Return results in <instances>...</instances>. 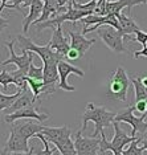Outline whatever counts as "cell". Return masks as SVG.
Masks as SVG:
<instances>
[{
  "instance_id": "3",
  "label": "cell",
  "mask_w": 147,
  "mask_h": 155,
  "mask_svg": "<svg viewBox=\"0 0 147 155\" xmlns=\"http://www.w3.org/2000/svg\"><path fill=\"white\" fill-rule=\"evenodd\" d=\"M113 127H114V135H113V139L111 142L106 139V135L105 133H101V143H100V147H101V153L102 154H106V151H113L114 153H122L125 149L126 144H130L132 140H135L136 138L132 135H127L123 130L119 127V122L114 121L113 123Z\"/></svg>"
},
{
  "instance_id": "23",
  "label": "cell",
  "mask_w": 147,
  "mask_h": 155,
  "mask_svg": "<svg viewBox=\"0 0 147 155\" xmlns=\"http://www.w3.org/2000/svg\"><path fill=\"white\" fill-rule=\"evenodd\" d=\"M142 139H143V137L141 135L139 138H136L135 140H132V142L130 143V146H129L126 150L122 151V155H143L145 147H143V146L139 147L138 146L139 143H142Z\"/></svg>"
},
{
  "instance_id": "22",
  "label": "cell",
  "mask_w": 147,
  "mask_h": 155,
  "mask_svg": "<svg viewBox=\"0 0 147 155\" xmlns=\"http://www.w3.org/2000/svg\"><path fill=\"white\" fill-rule=\"evenodd\" d=\"M56 149L61 153V155H77V151H76V144L72 140V138H68L62 142L54 144Z\"/></svg>"
},
{
  "instance_id": "6",
  "label": "cell",
  "mask_w": 147,
  "mask_h": 155,
  "mask_svg": "<svg viewBox=\"0 0 147 155\" xmlns=\"http://www.w3.org/2000/svg\"><path fill=\"white\" fill-rule=\"evenodd\" d=\"M134 110H135L134 106H130V107L125 109L123 111L118 113V114L115 115L114 121L129 123V125L131 126V135L132 137H135L136 133H139L143 137V134L147 131V122L145 121L146 114H142L141 117H135Z\"/></svg>"
},
{
  "instance_id": "5",
  "label": "cell",
  "mask_w": 147,
  "mask_h": 155,
  "mask_svg": "<svg viewBox=\"0 0 147 155\" xmlns=\"http://www.w3.org/2000/svg\"><path fill=\"white\" fill-rule=\"evenodd\" d=\"M98 36L109 47L114 53H125L126 48L123 44V33L111 25H102L98 28Z\"/></svg>"
},
{
  "instance_id": "35",
  "label": "cell",
  "mask_w": 147,
  "mask_h": 155,
  "mask_svg": "<svg viewBox=\"0 0 147 155\" xmlns=\"http://www.w3.org/2000/svg\"><path fill=\"white\" fill-rule=\"evenodd\" d=\"M141 81H142V84L147 87V74L146 76H141Z\"/></svg>"
},
{
  "instance_id": "36",
  "label": "cell",
  "mask_w": 147,
  "mask_h": 155,
  "mask_svg": "<svg viewBox=\"0 0 147 155\" xmlns=\"http://www.w3.org/2000/svg\"><path fill=\"white\" fill-rule=\"evenodd\" d=\"M142 146L145 147V150H147V139H146V140H143V139H142Z\"/></svg>"
},
{
  "instance_id": "7",
  "label": "cell",
  "mask_w": 147,
  "mask_h": 155,
  "mask_svg": "<svg viewBox=\"0 0 147 155\" xmlns=\"http://www.w3.org/2000/svg\"><path fill=\"white\" fill-rule=\"evenodd\" d=\"M100 143L101 138L97 139L93 138V137H83L81 129L76 133L74 144L77 155H102Z\"/></svg>"
},
{
  "instance_id": "40",
  "label": "cell",
  "mask_w": 147,
  "mask_h": 155,
  "mask_svg": "<svg viewBox=\"0 0 147 155\" xmlns=\"http://www.w3.org/2000/svg\"><path fill=\"white\" fill-rule=\"evenodd\" d=\"M146 5H147V3H146Z\"/></svg>"
},
{
  "instance_id": "34",
  "label": "cell",
  "mask_w": 147,
  "mask_h": 155,
  "mask_svg": "<svg viewBox=\"0 0 147 155\" xmlns=\"http://www.w3.org/2000/svg\"><path fill=\"white\" fill-rule=\"evenodd\" d=\"M7 2H11V0H2V5H0V12H4V7L7 5Z\"/></svg>"
},
{
  "instance_id": "9",
  "label": "cell",
  "mask_w": 147,
  "mask_h": 155,
  "mask_svg": "<svg viewBox=\"0 0 147 155\" xmlns=\"http://www.w3.org/2000/svg\"><path fill=\"white\" fill-rule=\"evenodd\" d=\"M58 74H60V81H58L60 89L65 90V91H74L76 87L68 84V77L70 74H76L77 77H80V78H83L85 73H83V70L73 66L72 64H69L68 61H65V60H60V61H58Z\"/></svg>"
},
{
  "instance_id": "39",
  "label": "cell",
  "mask_w": 147,
  "mask_h": 155,
  "mask_svg": "<svg viewBox=\"0 0 147 155\" xmlns=\"http://www.w3.org/2000/svg\"><path fill=\"white\" fill-rule=\"evenodd\" d=\"M145 2H146V3H147V0H145Z\"/></svg>"
},
{
  "instance_id": "31",
  "label": "cell",
  "mask_w": 147,
  "mask_h": 155,
  "mask_svg": "<svg viewBox=\"0 0 147 155\" xmlns=\"http://www.w3.org/2000/svg\"><path fill=\"white\" fill-rule=\"evenodd\" d=\"M134 57H135V58H139V57H146V58H147V45H146V47H143L141 51L135 52V53H134Z\"/></svg>"
},
{
  "instance_id": "12",
  "label": "cell",
  "mask_w": 147,
  "mask_h": 155,
  "mask_svg": "<svg viewBox=\"0 0 147 155\" xmlns=\"http://www.w3.org/2000/svg\"><path fill=\"white\" fill-rule=\"evenodd\" d=\"M138 4H146L145 0H115V2H111V0H107L106 5H105V12L103 16L106 15H115L118 17L119 13H122L125 8H127V11H131V8L134 5Z\"/></svg>"
},
{
  "instance_id": "8",
  "label": "cell",
  "mask_w": 147,
  "mask_h": 155,
  "mask_svg": "<svg viewBox=\"0 0 147 155\" xmlns=\"http://www.w3.org/2000/svg\"><path fill=\"white\" fill-rule=\"evenodd\" d=\"M4 45L9 49V58H7L2 62V69L5 68L7 65L15 64L17 69L24 70V72L28 73L31 64L33 62V57H34L33 52H23L21 56H17L15 53V41H8V43H4Z\"/></svg>"
},
{
  "instance_id": "25",
  "label": "cell",
  "mask_w": 147,
  "mask_h": 155,
  "mask_svg": "<svg viewBox=\"0 0 147 155\" xmlns=\"http://www.w3.org/2000/svg\"><path fill=\"white\" fill-rule=\"evenodd\" d=\"M36 138H37V139H40L41 142H43V144H44V150L36 151V155H53V154H52V150L49 149V146H48L49 140L47 139V137H45L43 133L36 134Z\"/></svg>"
},
{
  "instance_id": "20",
  "label": "cell",
  "mask_w": 147,
  "mask_h": 155,
  "mask_svg": "<svg viewBox=\"0 0 147 155\" xmlns=\"http://www.w3.org/2000/svg\"><path fill=\"white\" fill-rule=\"evenodd\" d=\"M131 84L134 85V97H135V102L136 101H147V87L142 84L141 81V76L139 74H132L130 77Z\"/></svg>"
},
{
  "instance_id": "13",
  "label": "cell",
  "mask_w": 147,
  "mask_h": 155,
  "mask_svg": "<svg viewBox=\"0 0 147 155\" xmlns=\"http://www.w3.org/2000/svg\"><path fill=\"white\" fill-rule=\"evenodd\" d=\"M49 45H51V48L56 51L57 53H60L62 56L68 54V52L70 51V43H69L68 40L64 37V35H62V28L61 25H57L53 29V35H52V38L49 40Z\"/></svg>"
},
{
  "instance_id": "1",
  "label": "cell",
  "mask_w": 147,
  "mask_h": 155,
  "mask_svg": "<svg viewBox=\"0 0 147 155\" xmlns=\"http://www.w3.org/2000/svg\"><path fill=\"white\" fill-rule=\"evenodd\" d=\"M115 115H117L115 113L109 111L105 106H100V105H96V104H93V102H87L85 111H83V114L81 115V119H82L81 130L83 131L87 126V122L92 121L94 125H96V130H94V133L92 134V137L93 138H97L98 134L103 133L105 127L113 126Z\"/></svg>"
},
{
  "instance_id": "2",
  "label": "cell",
  "mask_w": 147,
  "mask_h": 155,
  "mask_svg": "<svg viewBox=\"0 0 147 155\" xmlns=\"http://www.w3.org/2000/svg\"><path fill=\"white\" fill-rule=\"evenodd\" d=\"M131 80L129 78L127 73L123 68H117L115 72L110 73L109 77V96L110 100H118V101H127V91L130 86Z\"/></svg>"
},
{
  "instance_id": "38",
  "label": "cell",
  "mask_w": 147,
  "mask_h": 155,
  "mask_svg": "<svg viewBox=\"0 0 147 155\" xmlns=\"http://www.w3.org/2000/svg\"><path fill=\"white\" fill-rule=\"evenodd\" d=\"M102 155H106V154H102ZM114 155H122V153H114Z\"/></svg>"
},
{
  "instance_id": "27",
  "label": "cell",
  "mask_w": 147,
  "mask_h": 155,
  "mask_svg": "<svg viewBox=\"0 0 147 155\" xmlns=\"http://www.w3.org/2000/svg\"><path fill=\"white\" fill-rule=\"evenodd\" d=\"M131 40H136L139 44H142L143 47L147 45V32H143V31H136L135 32V38H131Z\"/></svg>"
},
{
  "instance_id": "30",
  "label": "cell",
  "mask_w": 147,
  "mask_h": 155,
  "mask_svg": "<svg viewBox=\"0 0 147 155\" xmlns=\"http://www.w3.org/2000/svg\"><path fill=\"white\" fill-rule=\"evenodd\" d=\"M80 57H82L81 56V53H80L77 49H74V48H70V51L68 52V54H66V58L68 60H77V58H80Z\"/></svg>"
},
{
  "instance_id": "24",
  "label": "cell",
  "mask_w": 147,
  "mask_h": 155,
  "mask_svg": "<svg viewBox=\"0 0 147 155\" xmlns=\"http://www.w3.org/2000/svg\"><path fill=\"white\" fill-rule=\"evenodd\" d=\"M28 77L33 80H38V81H44V65L43 66H34L33 62L29 66L28 70Z\"/></svg>"
},
{
  "instance_id": "18",
  "label": "cell",
  "mask_w": 147,
  "mask_h": 155,
  "mask_svg": "<svg viewBox=\"0 0 147 155\" xmlns=\"http://www.w3.org/2000/svg\"><path fill=\"white\" fill-rule=\"evenodd\" d=\"M44 0H34V2L31 4L29 7V13L24 17L23 20V31L24 32H28L29 29V25L32 23H36L38 19H40L41 13L44 11Z\"/></svg>"
},
{
  "instance_id": "26",
  "label": "cell",
  "mask_w": 147,
  "mask_h": 155,
  "mask_svg": "<svg viewBox=\"0 0 147 155\" xmlns=\"http://www.w3.org/2000/svg\"><path fill=\"white\" fill-rule=\"evenodd\" d=\"M102 20H103V16L97 15V13H93V15H89V16L81 19V21L85 24V28H89V25H96V24L102 21Z\"/></svg>"
},
{
  "instance_id": "21",
  "label": "cell",
  "mask_w": 147,
  "mask_h": 155,
  "mask_svg": "<svg viewBox=\"0 0 147 155\" xmlns=\"http://www.w3.org/2000/svg\"><path fill=\"white\" fill-rule=\"evenodd\" d=\"M21 93H23V89H19L13 94H4L2 91V93H0V109H2V111H4L7 109L11 107L16 102L17 98L21 96Z\"/></svg>"
},
{
  "instance_id": "33",
  "label": "cell",
  "mask_w": 147,
  "mask_h": 155,
  "mask_svg": "<svg viewBox=\"0 0 147 155\" xmlns=\"http://www.w3.org/2000/svg\"><path fill=\"white\" fill-rule=\"evenodd\" d=\"M56 2H57L58 7H66L65 4H66V3H69L70 0H56Z\"/></svg>"
},
{
  "instance_id": "10",
  "label": "cell",
  "mask_w": 147,
  "mask_h": 155,
  "mask_svg": "<svg viewBox=\"0 0 147 155\" xmlns=\"http://www.w3.org/2000/svg\"><path fill=\"white\" fill-rule=\"evenodd\" d=\"M40 105L36 104V105H31V106H27L21 109L19 111H15L12 114H5L4 115V121L7 123H13L16 122L17 119H23V118H28V119H36L38 122H44L49 119L51 115L47 114V113H37L36 111V107H38Z\"/></svg>"
},
{
  "instance_id": "14",
  "label": "cell",
  "mask_w": 147,
  "mask_h": 155,
  "mask_svg": "<svg viewBox=\"0 0 147 155\" xmlns=\"http://www.w3.org/2000/svg\"><path fill=\"white\" fill-rule=\"evenodd\" d=\"M11 127L16 130L23 138L25 139H31L32 137H36V134L41 133L45 126L41 125V122H33L32 119H28L27 122L21 123V125H17V123H11Z\"/></svg>"
},
{
  "instance_id": "28",
  "label": "cell",
  "mask_w": 147,
  "mask_h": 155,
  "mask_svg": "<svg viewBox=\"0 0 147 155\" xmlns=\"http://www.w3.org/2000/svg\"><path fill=\"white\" fill-rule=\"evenodd\" d=\"M12 2H13L12 4H7L4 9L8 8V9H16V11H23V5L25 3V0H12Z\"/></svg>"
},
{
  "instance_id": "16",
  "label": "cell",
  "mask_w": 147,
  "mask_h": 155,
  "mask_svg": "<svg viewBox=\"0 0 147 155\" xmlns=\"http://www.w3.org/2000/svg\"><path fill=\"white\" fill-rule=\"evenodd\" d=\"M36 104L41 105V101H34V96H33L32 90L29 89V86H27L23 89L21 96L17 98L15 104L9 109H7V114H12V113H15V111H19L24 107L31 106V105H36Z\"/></svg>"
},
{
  "instance_id": "37",
  "label": "cell",
  "mask_w": 147,
  "mask_h": 155,
  "mask_svg": "<svg viewBox=\"0 0 147 155\" xmlns=\"http://www.w3.org/2000/svg\"><path fill=\"white\" fill-rule=\"evenodd\" d=\"M2 155H9V153H8V151H7L5 149H3V150H2Z\"/></svg>"
},
{
  "instance_id": "11",
  "label": "cell",
  "mask_w": 147,
  "mask_h": 155,
  "mask_svg": "<svg viewBox=\"0 0 147 155\" xmlns=\"http://www.w3.org/2000/svg\"><path fill=\"white\" fill-rule=\"evenodd\" d=\"M4 149L9 154H12V153H28L31 150V147L28 144V139L23 138L15 129L11 127L9 129V137L7 139Z\"/></svg>"
},
{
  "instance_id": "29",
  "label": "cell",
  "mask_w": 147,
  "mask_h": 155,
  "mask_svg": "<svg viewBox=\"0 0 147 155\" xmlns=\"http://www.w3.org/2000/svg\"><path fill=\"white\" fill-rule=\"evenodd\" d=\"M135 111L141 113V114H145V113H147V101H136L135 102Z\"/></svg>"
},
{
  "instance_id": "19",
  "label": "cell",
  "mask_w": 147,
  "mask_h": 155,
  "mask_svg": "<svg viewBox=\"0 0 147 155\" xmlns=\"http://www.w3.org/2000/svg\"><path fill=\"white\" fill-rule=\"evenodd\" d=\"M118 20H119V31L123 33V36H127V35L135 33L136 31H139V27L136 25L134 19L125 15L123 12L118 15Z\"/></svg>"
},
{
  "instance_id": "15",
  "label": "cell",
  "mask_w": 147,
  "mask_h": 155,
  "mask_svg": "<svg viewBox=\"0 0 147 155\" xmlns=\"http://www.w3.org/2000/svg\"><path fill=\"white\" fill-rule=\"evenodd\" d=\"M47 139L49 140V143L57 144L62 142V140L70 138L72 135V130L68 127V126H61V127H51V126H45L43 129V131Z\"/></svg>"
},
{
  "instance_id": "17",
  "label": "cell",
  "mask_w": 147,
  "mask_h": 155,
  "mask_svg": "<svg viewBox=\"0 0 147 155\" xmlns=\"http://www.w3.org/2000/svg\"><path fill=\"white\" fill-rule=\"evenodd\" d=\"M69 37H70V48H74L83 56L89 51L90 47H93V44L96 43L94 38H86L85 35L78 33L76 31H69Z\"/></svg>"
},
{
  "instance_id": "32",
  "label": "cell",
  "mask_w": 147,
  "mask_h": 155,
  "mask_svg": "<svg viewBox=\"0 0 147 155\" xmlns=\"http://www.w3.org/2000/svg\"><path fill=\"white\" fill-rule=\"evenodd\" d=\"M33 153H34V146L31 147V150L28 151V153H12L9 155H33Z\"/></svg>"
},
{
  "instance_id": "4",
  "label": "cell",
  "mask_w": 147,
  "mask_h": 155,
  "mask_svg": "<svg viewBox=\"0 0 147 155\" xmlns=\"http://www.w3.org/2000/svg\"><path fill=\"white\" fill-rule=\"evenodd\" d=\"M89 15H93L92 12L89 11H81V9H77L73 7L72 4V0L68 3V11L61 13V15L53 17V19H49L44 23H38V24H34L37 28V31H44L47 28H51V29H54L57 25H61L64 21H72L73 24H76L78 20L83 19V17L89 16Z\"/></svg>"
}]
</instances>
